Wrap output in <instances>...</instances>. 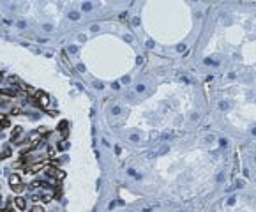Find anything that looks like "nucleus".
Returning a JSON list of instances; mask_svg holds the SVG:
<instances>
[{"mask_svg": "<svg viewBox=\"0 0 256 212\" xmlns=\"http://www.w3.org/2000/svg\"><path fill=\"white\" fill-rule=\"evenodd\" d=\"M42 140V136L39 134V131H34V133H30L28 134V140H27V145H25V148L27 150H34L39 143H41Z\"/></svg>", "mask_w": 256, "mask_h": 212, "instance_id": "1", "label": "nucleus"}, {"mask_svg": "<svg viewBox=\"0 0 256 212\" xmlns=\"http://www.w3.org/2000/svg\"><path fill=\"white\" fill-rule=\"evenodd\" d=\"M35 99L39 103V108H42V110H46L48 106H50V95L46 92H37L35 94Z\"/></svg>", "mask_w": 256, "mask_h": 212, "instance_id": "2", "label": "nucleus"}, {"mask_svg": "<svg viewBox=\"0 0 256 212\" xmlns=\"http://www.w3.org/2000/svg\"><path fill=\"white\" fill-rule=\"evenodd\" d=\"M9 186H11L16 193H20V191H21V177L18 175V173H12V175L9 177Z\"/></svg>", "mask_w": 256, "mask_h": 212, "instance_id": "3", "label": "nucleus"}, {"mask_svg": "<svg viewBox=\"0 0 256 212\" xmlns=\"http://www.w3.org/2000/svg\"><path fill=\"white\" fill-rule=\"evenodd\" d=\"M53 198H55V191H53V189H46V191H42V194H41V203H50Z\"/></svg>", "mask_w": 256, "mask_h": 212, "instance_id": "4", "label": "nucleus"}, {"mask_svg": "<svg viewBox=\"0 0 256 212\" xmlns=\"http://www.w3.org/2000/svg\"><path fill=\"white\" fill-rule=\"evenodd\" d=\"M48 173H50L51 177H57L58 180H62V179L65 177V173H64V171H62V170H58L57 166H51V165H50V168H48Z\"/></svg>", "mask_w": 256, "mask_h": 212, "instance_id": "5", "label": "nucleus"}, {"mask_svg": "<svg viewBox=\"0 0 256 212\" xmlns=\"http://www.w3.org/2000/svg\"><path fill=\"white\" fill-rule=\"evenodd\" d=\"M21 133H23V127H21V126H16V127H14V131H12V134H11V141H12V143L20 141Z\"/></svg>", "mask_w": 256, "mask_h": 212, "instance_id": "6", "label": "nucleus"}, {"mask_svg": "<svg viewBox=\"0 0 256 212\" xmlns=\"http://www.w3.org/2000/svg\"><path fill=\"white\" fill-rule=\"evenodd\" d=\"M30 187H32V189H37V187L51 189V187H50V182H46V180H34V182H30Z\"/></svg>", "mask_w": 256, "mask_h": 212, "instance_id": "7", "label": "nucleus"}, {"mask_svg": "<svg viewBox=\"0 0 256 212\" xmlns=\"http://www.w3.org/2000/svg\"><path fill=\"white\" fill-rule=\"evenodd\" d=\"M14 97H16V92H12L9 88L0 90V99H14Z\"/></svg>", "mask_w": 256, "mask_h": 212, "instance_id": "8", "label": "nucleus"}, {"mask_svg": "<svg viewBox=\"0 0 256 212\" xmlns=\"http://www.w3.org/2000/svg\"><path fill=\"white\" fill-rule=\"evenodd\" d=\"M11 156H12V150H11V147H9V145H6V147H4V150L0 152V161H4V159L11 157Z\"/></svg>", "mask_w": 256, "mask_h": 212, "instance_id": "9", "label": "nucleus"}, {"mask_svg": "<svg viewBox=\"0 0 256 212\" xmlns=\"http://www.w3.org/2000/svg\"><path fill=\"white\" fill-rule=\"evenodd\" d=\"M14 205H16L20 210H25V207H27V200H25V198H21V196H18L16 200H14Z\"/></svg>", "mask_w": 256, "mask_h": 212, "instance_id": "10", "label": "nucleus"}, {"mask_svg": "<svg viewBox=\"0 0 256 212\" xmlns=\"http://www.w3.org/2000/svg\"><path fill=\"white\" fill-rule=\"evenodd\" d=\"M67 126H69V124H67V120H62V122H60V126H58V127L62 129V138H67V134H69V133H67Z\"/></svg>", "mask_w": 256, "mask_h": 212, "instance_id": "11", "label": "nucleus"}, {"mask_svg": "<svg viewBox=\"0 0 256 212\" xmlns=\"http://www.w3.org/2000/svg\"><path fill=\"white\" fill-rule=\"evenodd\" d=\"M60 57H62V62H64L65 65H71V62H69V59H67V53H65V51H62Z\"/></svg>", "mask_w": 256, "mask_h": 212, "instance_id": "12", "label": "nucleus"}, {"mask_svg": "<svg viewBox=\"0 0 256 212\" xmlns=\"http://www.w3.org/2000/svg\"><path fill=\"white\" fill-rule=\"evenodd\" d=\"M69 147V143H67V141H60V143H58V150H65V148Z\"/></svg>", "mask_w": 256, "mask_h": 212, "instance_id": "13", "label": "nucleus"}, {"mask_svg": "<svg viewBox=\"0 0 256 212\" xmlns=\"http://www.w3.org/2000/svg\"><path fill=\"white\" fill-rule=\"evenodd\" d=\"M90 9H92V4H90V2H83L81 11H90Z\"/></svg>", "mask_w": 256, "mask_h": 212, "instance_id": "14", "label": "nucleus"}, {"mask_svg": "<svg viewBox=\"0 0 256 212\" xmlns=\"http://www.w3.org/2000/svg\"><path fill=\"white\" fill-rule=\"evenodd\" d=\"M32 212H44V207L42 205H34L32 207Z\"/></svg>", "mask_w": 256, "mask_h": 212, "instance_id": "15", "label": "nucleus"}, {"mask_svg": "<svg viewBox=\"0 0 256 212\" xmlns=\"http://www.w3.org/2000/svg\"><path fill=\"white\" fill-rule=\"evenodd\" d=\"M46 154H48V157H55V148H51V147H48V150H46Z\"/></svg>", "mask_w": 256, "mask_h": 212, "instance_id": "16", "label": "nucleus"}, {"mask_svg": "<svg viewBox=\"0 0 256 212\" xmlns=\"http://www.w3.org/2000/svg\"><path fill=\"white\" fill-rule=\"evenodd\" d=\"M69 18H71V20H74V21H76V20H80V12L73 11V12H71V14H69Z\"/></svg>", "mask_w": 256, "mask_h": 212, "instance_id": "17", "label": "nucleus"}, {"mask_svg": "<svg viewBox=\"0 0 256 212\" xmlns=\"http://www.w3.org/2000/svg\"><path fill=\"white\" fill-rule=\"evenodd\" d=\"M21 113V108H12L11 110V115H20Z\"/></svg>", "mask_w": 256, "mask_h": 212, "instance_id": "18", "label": "nucleus"}, {"mask_svg": "<svg viewBox=\"0 0 256 212\" xmlns=\"http://www.w3.org/2000/svg\"><path fill=\"white\" fill-rule=\"evenodd\" d=\"M42 28L50 32V30H53V25H51V23H44V25H42Z\"/></svg>", "mask_w": 256, "mask_h": 212, "instance_id": "19", "label": "nucleus"}, {"mask_svg": "<svg viewBox=\"0 0 256 212\" xmlns=\"http://www.w3.org/2000/svg\"><path fill=\"white\" fill-rule=\"evenodd\" d=\"M69 51H71V53H76V51H78V48H76V46H71Z\"/></svg>", "mask_w": 256, "mask_h": 212, "instance_id": "20", "label": "nucleus"}, {"mask_svg": "<svg viewBox=\"0 0 256 212\" xmlns=\"http://www.w3.org/2000/svg\"><path fill=\"white\" fill-rule=\"evenodd\" d=\"M0 212H7V210H4V209H0Z\"/></svg>", "mask_w": 256, "mask_h": 212, "instance_id": "21", "label": "nucleus"}, {"mask_svg": "<svg viewBox=\"0 0 256 212\" xmlns=\"http://www.w3.org/2000/svg\"><path fill=\"white\" fill-rule=\"evenodd\" d=\"M0 205H2V196H0Z\"/></svg>", "mask_w": 256, "mask_h": 212, "instance_id": "22", "label": "nucleus"}]
</instances>
